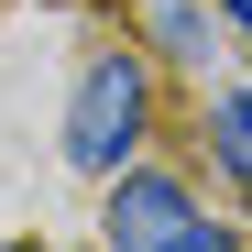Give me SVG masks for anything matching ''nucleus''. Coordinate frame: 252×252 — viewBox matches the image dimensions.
<instances>
[{
  "instance_id": "4",
  "label": "nucleus",
  "mask_w": 252,
  "mask_h": 252,
  "mask_svg": "<svg viewBox=\"0 0 252 252\" xmlns=\"http://www.w3.org/2000/svg\"><path fill=\"white\" fill-rule=\"evenodd\" d=\"M220 22H241V33H252V0H220Z\"/></svg>"
},
{
  "instance_id": "2",
  "label": "nucleus",
  "mask_w": 252,
  "mask_h": 252,
  "mask_svg": "<svg viewBox=\"0 0 252 252\" xmlns=\"http://www.w3.org/2000/svg\"><path fill=\"white\" fill-rule=\"evenodd\" d=\"M110 241H132V252H230V230L197 220V197L176 176H121L110 187Z\"/></svg>"
},
{
  "instance_id": "3",
  "label": "nucleus",
  "mask_w": 252,
  "mask_h": 252,
  "mask_svg": "<svg viewBox=\"0 0 252 252\" xmlns=\"http://www.w3.org/2000/svg\"><path fill=\"white\" fill-rule=\"evenodd\" d=\"M208 143H220V164H230V176L252 187V88H230L220 110H208Z\"/></svg>"
},
{
  "instance_id": "1",
  "label": "nucleus",
  "mask_w": 252,
  "mask_h": 252,
  "mask_svg": "<svg viewBox=\"0 0 252 252\" xmlns=\"http://www.w3.org/2000/svg\"><path fill=\"white\" fill-rule=\"evenodd\" d=\"M132 143H143V55H99L77 77V110H66V164L110 176Z\"/></svg>"
}]
</instances>
